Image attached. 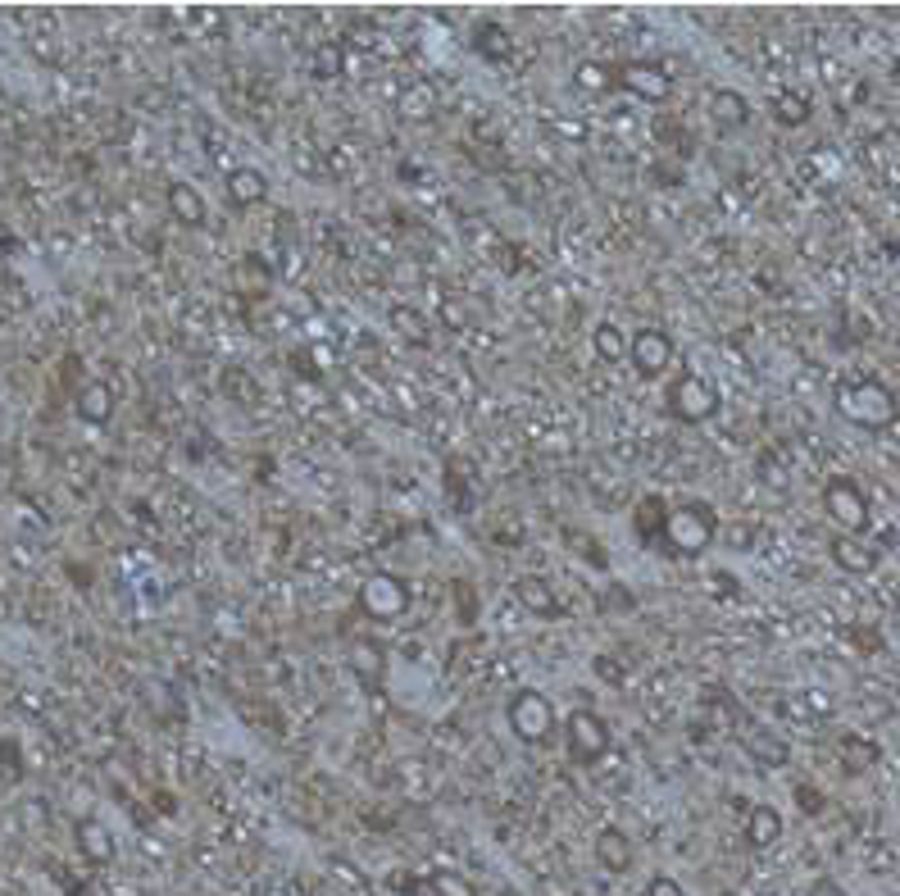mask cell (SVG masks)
I'll return each mask as SVG.
<instances>
[{
    "label": "cell",
    "instance_id": "obj_5",
    "mask_svg": "<svg viewBox=\"0 0 900 896\" xmlns=\"http://www.w3.org/2000/svg\"><path fill=\"white\" fill-rule=\"evenodd\" d=\"M609 747H614V733L596 710H587V705L569 710V720H564V751H569L574 764H582V770L587 764H601Z\"/></svg>",
    "mask_w": 900,
    "mask_h": 896
},
{
    "label": "cell",
    "instance_id": "obj_33",
    "mask_svg": "<svg viewBox=\"0 0 900 896\" xmlns=\"http://www.w3.org/2000/svg\"><path fill=\"white\" fill-rule=\"evenodd\" d=\"M473 50H478V56H486V60H505V50H509V41H505V28H496V23H486V28H482V37L473 41Z\"/></svg>",
    "mask_w": 900,
    "mask_h": 896
},
{
    "label": "cell",
    "instance_id": "obj_4",
    "mask_svg": "<svg viewBox=\"0 0 900 896\" xmlns=\"http://www.w3.org/2000/svg\"><path fill=\"white\" fill-rule=\"evenodd\" d=\"M823 515L841 528V537H864L868 524H873V510H868L864 488L855 478H846V474L823 482Z\"/></svg>",
    "mask_w": 900,
    "mask_h": 896
},
{
    "label": "cell",
    "instance_id": "obj_7",
    "mask_svg": "<svg viewBox=\"0 0 900 896\" xmlns=\"http://www.w3.org/2000/svg\"><path fill=\"white\" fill-rule=\"evenodd\" d=\"M359 610L378 624H392L409 610V582L400 574H369L359 582Z\"/></svg>",
    "mask_w": 900,
    "mask_h": 896
},
{
    "label": "cell",
    "instance_id": "obj_37",
    "mask_svg": "<svg viewBox=\"0 0 900 896\" xmlns=\"http://www.w3.org/2000/svg\"><path fill=\"white\" fill-rule=\"evenodd\" d=\"M646 896H687V887H682L674 874H651V883H646Z\"/></svg>",
    "mask_w": 900,
    "mask_h": 896
},
{
    "label": "cell",
    "instance_id": "obj_18",
    "mask_svg": "<svg viewBox=\"0 0 900 896\" xmlns=\"http://www.w3.org/2000/svg\"><path fill=\"white\" fill-rule=\"evenodd\" d=\"M710 119H714L718 133H741V127L751 123V100H745L741 91H732V87H718L710 96Z\"/></svg>",
    "mask_w": 900,
    "mask_h": 896
},
{
    "label": "cell",
    "instance_id": "obj_30",
    "mask_svg": "<svg viewBox=\"0 0 900 896\" xmlns=\"http://www.w3.org/2000/svg\"><path fill=\"white\" fill-rule=\"evenodd\" d=\"M223 396L233 405H260V382H255L242 365H227L223 369Z\"/></svg>",
    "mask_w": 900,
    "mask_h": 896
},
{
    "label": "cell",
    "instance_id": "obj_39",
    "mask_svg": "<svg viewBox=\"0 0 900 896\" xmlns=\"http://www.w3.org/2000/svg\"><path fill=\"white\" fill-rule=\"evenodd\" d=\"M0 774L5 778H19L23 770H19V747L14 741H0Z\"/></svg>",
    "mask_w": 900,
    "mask_h": 896
},
{
    "label": "cell",
    "instance_id": "obj_41",
    "mask_svg": "<svg viewBox=\"0 0 900 896\" xmlns=\"http://www.w3.org/2000/svg\"><path fill=\"white\" fill-rule=\"evenodd\" d=\"M710 582H714L718 597H737V578L732 574H710Z\"/></svg>",
    "mask_w": 900,
    "mask_h": 896
},
{
    "label": "cell",
    "instance_id": "obj_36",
    "mask_svg": "<svg viewBox=\"0 0 900 896\" xmlns=\"http://www.w3.org/2000/svg\"><path fill=\"white\" fill-rule=\"evenodd\" d=\"M564 542H569V551H578L582 560H591V565H596V569H605V555L596 551V542H591L587 532H574V528H569V532H564Z\"/></svg>",
    "mask_w": 900,
    "mask_h": 896
},
{
    "label": "cell",
    "instance_id": "obj_17",
    "mask_svg": "<svg viewBox=\"0 0 900 896\" xmlns=\"http://www.w3.org/2000/svg\"><path fill=\"white\" fill-rule=\"evenodd\" d=\"M837 760H841V770L851 774V778H860V774H868L873 764L883 760V747L873 737H864V733H841V741H837Z\"/></svg>",
    "mask_w": 900,
    "mask_h": 896
},
{
    "label": "cell",
    "instance_id": "obj_19",
    "mask_svg": "<svg viewBox=\"0 0 900 896\" xmlns=\"http://www.w3.org/2000/svg\"><path fill=\"white\" fill-rule=\"evenodd\" d=\"M741 751L751 756L760 770H782V764H791V747L774 733V728H755V733H745L741 737Z\"/></svg>",
    "mask_w": 900,
    "mask_h": 896
},
{
    "label": "cell",
    "instance_id": "obj_1",
    "mask_svg": "<svg viewBox=\"0 0 900 896\" xmlns=\"http://www.w3.org/2000/svg\"><path fill=\"white\" fill-rule=\"evenodd\" d=\"M718 528L724 524H718V510L710 501H682L678 510H668L659 547L678 560H701L718 542Z\"/></svg>",
    "mask_w": 900,
    "mask_h": 896
},
{
    "label": "cell",
    "instance_id": "obj_35",
    "mask_svg": "<svg viewBox=\"0 0 900 896\" xmlns=\"http://www.w3.org/2000/svg\"><path fill=\"white\" fill-rule=\"evenodd\" d=\"M233 273H237V283H246V278H250V283H255V296H264V292H269V269H264L260 260H250V255H246V260H242Z\"/></svg>",
    "mask_w": 900,
    "mask_h": 896
},
{
    "label": "cell",
    "instance_id": "obj_23",
    "mask_svg": "<svg viewBox=\"0 0 900 896\" xmlns=\"http://www.w3.org/2000/svg\"><path fill=\"white\" fill-rule=\"evenodd\" d=\"M387 323H392L396 337L409 342V346H428V342H432V319H428L423 310H415V305H392Z\"/></svg>",
    "mask_w": 900,
    "mask_h": 896
},
{
    "label": "cell",
    "instance_id": "obj_24",
    "mask_svg": "<svg viewBox=\"0 0 900 896\" xmlns=\"http://www.w3.org/2000/svg\"><path fill=\"white\" fill-rule=\"evenodd\" d=\"M591 351H596L601 365H619V360H628V332L619 323L601 319L596 328H591Z\"/></svg>",
    "mask_w": 900,
    "mask_h": 896
},
{
    "label": "cell",
    "instance_id": "obj_8",
    "mask_svg": "<svg viewBox=\"0 0 900 896\" xmlns=\"http://www.w3.org/2000/svg\"><path fill=\"white\" fill-rule=\"evenodd\" d=\"M614 87L646 100V106H668L674 100V73H664V64H651V60H628L614 69Z\"/></svg>",
    "mask_w": 900,
    "mask_h": 896
},
{
    "label": "cell",
    "instance_id": "obj_14",
    "mask_svg": "<svg viewBox=\"0 0 900 896\" xmlns=\"http://www.w3.org/2000/svg\"><path fill=\"white\" fill-rule=\"evenodd\" d=\"M73 842H78V856L96 869H110L119 860V842L100 819H78V824H73Z\"/></svg>",
    "mask_w": 900,
    "mask_h": 896
},
{
    "label": "cell",
    "instance_id": "obj_43",
    "mask_svg": "<svg viewBox=\"0 0 900 896\" xmlns=\"http://www.w3.org/2000/svg\"><path fill=\"white\" fill-rule=\"evenodd\" d=\"M891 73H896V78H900V56H896V64H891Z\"/></svg>",
    "mask_w": 900,
    "mask_h": 896
},
{
    "label": "cell",
    "instance_id": "obj_9",
    "mask_svg": "<svg viewBox=\"0 0 900 896\" xmlns=\"http://www.w3.org/2000/svg\"><path fill=\"white\" fill-rule=\"evenodd\" d=\"M674 351L678 346H674V337H668L664 328H637L628 337V365H632L637 378L655 382V378L668 373V365H674Z\"/></svg>",
    "mask_w": 900,
    "mask_h": 896
},
{
    "label": "cell",
    "instance_id": "obj_6",
    "mask_svg": "<svg viewBox=\"0 0 900 896\" xmlns=\"http://www.w3.org/2000/svg\"><path fill=\"white\" fill-rule=\"evenodd\" d=\"M668 415H674L678 424L687 428H696V424H710L718 415V388L710 378L701 373H678L674 378V388H668Z\"/></svg>",
    "mask_w": 900,
    "mask_h": 896
},
{
    "label": "cell",
    "instance_id": "obj_3",
    "mask_svg": "<svg viewBox=\"0 0 900 896\" xmlns=\"http://www.w3.org/2000/svg\"><path fill=\"white\" fill-rule=\"evenodd\" d=\"M505 720H509V733L523 741V747H546L559 728V714L551 705L546 692H537V687H519V692L509 697L505 705Z\"/></svg>",
    "mask_w": 900,
    "mask_h": 896
},
{
    "label": "cell",
    "instance_id": "obj_26",
    "mask_svg": "<svg viewBox=\"0 0 900 896\" xmlns=\"http://www.w3.org/2000/svg\"><path fill=\"white\" fill-rule=\"evenodd\" d=\"M664 519H668L664 501H659V496H646V501L637 505V515H632V528H637V537H641V542L651 547V542H659V537H664Z\"/></svg>",
    "mask_w": 900,
    "mask_h": 896
},
{
    "label": "cell",
    "instance_id": "obj_12",
    "mask_svg": "<svg viewBox=\"0 0 900 896\" xmlns=\"http://www.w3.org/2000/svg\"><path fill=\"white\" fill-rule=\"evenodd\" d=\"M514 601H519L532 619H542V624H555L564 614V601L555 597L551 578H542V574H523L519 582H514Z\"/></svg>",
    "mask_w": 900,
    "mask_h": 896
},
{
    "label": "cell",
    "instance_id": "obj_22",
    "mask_svg": "<svg viewBox=\"0 0 900 896\" xmlns=\"http://www.w3.org/2000/svg\"><path fill=\"white\" fill-rule=\"evenodd\" d=\"M436 110H442V96H436V87L428 78L419 83H409L400 96H396V114L409 119V123H423V119H436Z\"/></svg>",
    "mask_w": 900,
    "mask_h": 896
},
{
    "label": "cell",
    "instance_id": "obj_31",
    "mask_svg": "<svg viewBox=\"0 0 900 896\" xmlns=\"http://www.w3.org/2000/svg\"><path fill=\"white\" fill-rule=\"evenodd\" d=\"M718 537L728 542V551H760L764 528H755V524H728V528H718Z\"/></svg>",
    "mask_w": 900,
    "mask_h": 896
},
{
    "label": "cell",
    "instance_id": "obj_15",
    "mask_svg": "<svg viewBox=\"0 0 900 896\" xmlns=\"http://www.w3.org/2000/svg\"><path fill=\"white\" fill-rule=\"evenodd\" d=\"M164 200H169V214L183 228H205V223H210V205H205V196L192 183H183V177H173Z\"/></svg>",
    "mask_w": 900,
    "mask_h": 896
},
{
    "label": "cell",
    "instance_id": "obj_27",
    "mask_svg": "<svg viewBox=\"0 0 900 896\" xmlns=\"http://www.w3.org/2000/svg\"><path fill=\"white\" fill-rule=\"evenodd\" d=\"M810 114H814V106H810L805 91H778V96H774V123H782V127H805Z\"/></svg>",
    "mask_w": 900,
    "mask_h": 896
},
{
    "label": "cell",
    "instance_id": "obj_25",
    "mask_svg": "<svg viewBox=\"0 0 900 896\" xmlns=\"http://www.w3.org/2000/svg\"><path fill=\"white\" fill-rule=\"evenodd\" d=\"M428 892H432V896H482L478 883L465 874V869H451V864L432 869V874H428Z\"/></svg>",
    "mask_w": 900,
    "mask_h": 896
},
{
    "label": "cell",
    "instance_id": "obj_42",
    "mask_svg": "<svg viewBox=\"0 0 900 896\" xmlns=\"http://www.w3.org/2000/svg\"><path fill=\"white\" fill-rule=\"evenodd\" d=\"M714 896H741V892H732V887H718V892H714Z\"/></svg>",
    "mask_w": 900,
    "mask_h": 896
},
{
    "label": "cell",
    "instance_id": "obj_40",
    "mask_svg": "<svg viewBox=\"0 0 900 896\" xmlns=\"http://www.w3.org/2000/svg\"><path fill=\"white\" fill-rule=\"evenodd\" d=\"M805 896H846V887H841L837 879H828V874H818V879L805 887Z\"/></svg>",
    "mask_w": 900,
    "mask_h": 896
},
{
    "label": "cell",
    "instance_id": "obj_32",
    "mask_svg": "<svg viewBox=\"0 0 900 896\" xmlns=\"http://www.w3.org/2000/svg\"><path fill=\"white\" fill-rule=\"evenodd\" d=\"M591 670H596V678L609 683V687H624V683H628V664H624L619 655H609V651H601L596 660H591Z\"/></svg>",
    "mask_w": 900,
    "mask_h": 896
},
{
    "label": "cell",
    "instance_id": "obj_29",
    "mask_svg": "<svg viewBox=\"0 0 900 896\" xmlns=\"http://www.w3.org/2000/svg\"><path fill=\"white\" fill-rule=\"evenodd\" d=\"M574 87L587 91V96H605L614 87V69L601 64V60H578L574 64Z\"/></svg>",
    "mask_w": 900,
    "mask_h": 896
},
{
    "label": "cell",
    "instance_id": "obj_38",
    "mask_svg": "<svg viewBox=\"0 0 900 896\" xmlns=\"http://www.w3.org/2000/svg\"><path fill=\"white\" fill-rule=\"evenodd\" d=\"M455 605H459V624H473V614H478V601H473V587H465V582H455Z\"/></svg>",
    "mask_w": 900,
    "mask_h": 896
},
{
    "label": "cell",
    "instance_id": "obj_20",
    "mask_svg": "<svg viewBox=\"0 0 900 896\" xmlns=\"http://www.w3.org/2000/svg\"><path fill=\"white\" fill-rule=\"evenodd\" d=\"M114 405H119V401H114V388H110V382H100V378L83 382V388H78V401H73L78 419H83V424H96V428L114 419Z\"/></svg>",
    "mask_w": 900,
    "mask_h": 896
},
{
    "label": "cell",
    "instance_id": "obj_13",
    "mask_svg": "<svg viewBox=\"0 0 900 896\" xmlns=\"http://www.w3.org/2000/svg\"><path fill=\"white\" fill-rule=\"evenodd\" d=\"M591 856H596V864L605 869L609 879H624L628 869H632V860H637L632 837H628L619 824H605V829L596 833V842H591Z\"/></svg>",
    "mask_w": 900,
    "mask_h": 896
},
{
    "label": "cell",
    "instance_id": "obj_2",
    "mask_svg": "<svg viewBox=\"0 0 900 896\" xmlns=\"http://www.w3.org/2000/svg\"><path fill=\"white\" fill-rule=\"evenodd\" d=\"M833 405H837V415L846 424H855L864 432H883L900 419V401L896 392L887 388V382L878 378H860V382H841V388L833 392Z\"/></svg>",
    "mask_w": 900,
    "mask_h": 896
},
{
    "label": "cell",
    "instance_id": "obj_10",
    "mask_svg": "<svg viewBox=\"0 0 900 896\" xmlns=\"http://www.w3.org/2000/svg\"><path fill=\"white\" fill-rule=\"evenodd\" d=\"M269 192H273L269 173L255 169V164H237L233 173L223 177V196H227V205H233V210H255V205L269 200Z\"/></svg>",
    "mask_w": 900,
    "mask_h": 896
},
{
    "label": "cell",
    "instance_id": "obj_21",
    "mask_svg": "<svg viewBox=\"0 0 900 896\" xmlns=\"http://www.w3.org/2000/svg\"><path fill=\"white\" fill-rule=\"evenodd\" d=\"M350 670L365 687H378L382 674H387V651H382V642H373V637H355L350 642Z\"/></svg>",
    "mask_w": 900,
    "mask_h": 896
},
{
    "label": "cell",
    "instance_id": "obj_16",
    "mask_svg": "<svg viewBox=\"0 0 900 896\" xmlns=\"http://www.w3.org/2000/svg\"><path fill=\"white\" fill-rule=\"evenodd\" d=\"M782 833H787V824H782V810H778V806H768V801L751 806V814H745V842H751L755 851L778 847Z\"/></svg>",
    "mask_w": 900,
    "mask_h": 896
},
{
    "label": "cell",
    "instance_id": "obj_11",
    "mask_svg": "<svg viewBox=\"0 0 900 896\" xmlns=\"http://www.w3.org/2000/svg\"><path fill=\"white\" fill-rule=\"evenodd\" d=\"M828 555H833V565L841 574H855V578L878 574V565H883V547L868 542V537H837V542L828 547Z\"/></svg>",
    "mask_w": 900,
    "mask_h": 896
},
{
    "label": "cell",
    "instance_id": "obj_34",
    "mask_svg": "<svg viewBox=\"0 0 900 896\" xmlns=\"http://www.w3.org/2000/svg\"><path fill=\"white\" fill-rule=\"evenodd\" d=\"M791 797H796V810L810 814V819H814V814H823V806H828V797H823V791H818L814 783H796V787H791Z\"/></svg>",
    "mask_w": 900,
    "mask_h": 896
},
{
    "label": "cell",
    "instance_id": "obj_28",
    "mask_svg": "<svg viewBox=\"0 0 900 896\" xmlns=\"http://www.w3.org/2000/svg\"><path fill=\"white\" fill-rule=\"evenodd\" d=\"M342 73H346V46L342 41H323L310 56V78L332 83V78H342Z\"/></svg>",
    "mask_w": 900,
    "mask_h": 896
}]
</instances>
